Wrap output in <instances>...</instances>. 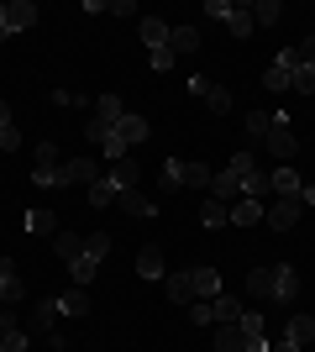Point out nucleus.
<instances>
[{
    "instance_id": "obj_21",
    "label": "nucleus",
    "mask_w": 315,
    "mask_h": 352,
    "mask_svg": "<svg viewBox=\"0 0 315 352\" xmlns=\"http://www.w3.org/2000/svg\"><path fill=\"white\" fill-rule=\"evenodd\" d=\"M300 184H305V179L294 174L289 163H279V168L268 174V190H273V195H300Z\"/></svg>"
},
{
    "instance_id": "obj_13",
    "label": "nucleus",
    "mask_w": 315,
    "mask_h": 352,
    "mask_svg": "<svg viewBox=\"0 0 315 352\" xmlns=\"http://www.w3.org/2000/svg\"><path fill=\"white\" fill-rule=\"evenodd\" d=\"M116 206L126 210V216H137V221L158 216V206H152V200H148V195H142V190H121V195H116Z\"/></svg>"
},
{
    "instance_id": "obj_8",
    "label": "nucleus",
    "mask_w": 315,
    "mask_h": 352,
    "mask_svg": "<svg viewBox=\"0 0 315 352\" xmlns=\"http://www.w3.org/2000/svg\"><path fill=\"white\" fill-rule=\"evenodd\" d=\"M210 200H221V206H237V200H242V179L237 174H231V168H221V174H210Z\"/></svg>"
},
{
    "instance_id": "obj_23",
    "label": "nucleus",
    "mask_w": 315,
    "mask_h": 352,
    "mask_svg": "<svg viewBox=\"0 0 315 352\" xmlns=\"http://www.w3.org/2000/svg\"><path fill=\"white\" fill-rule=\"evenodd\" d=\"M53 252H58L63 263H74V258H84V236L79 232H58L53 236Z\"/></svg>"
},
{
    "instance_id": "obj_37",
    "label": "nucleus",
    "mask_w": 315,
    "mask_h": 352,
    "mask_svg": "<svg viewBox=\"0 0 315 352\" xmlns=\"http://www.w3.org/2000/svg\"><path fill=\"white\" fill-rule=\"evenodd\" d=\"M84 137H90V142L105 153V147H110V137H116V126H105V121H95V116H90V121H84Z\"/></svg>"
},
{
    "instance_id": "obj_24",
    "label": "nucleus",
    "mask_w": 315,
    "mask_h": 352,
    "mask_svg": "<svg viewBox=\"0 0 315 352\" xmlns=\"http://www.w3.org/2000/svg\"><path fill=\"white\" fill-rule=\"evenodd\" d=\"M168 47H174V58L195 53V47H200V27H174V32H168Z\"/></svg>"
},
{
    "instance_id": "obj_26",
    "label": "nucleus",
    "mask_w": 315,
    "mask_h": 352,
    "mask_svg": "<svg viewBox=\"0 0 315 352\" xmlns=\"http://www.w3.org/2000/svg\"><path fill=\"white\" fill-rule=\"evenodd\" d=\"M200 226H205V232H221V226H231V216H226L221 200H210V195H205V206H200Z\"/></svg>"
},
{
    "instance_id": "obj_9",
    "label": "nucleus",
    "mask_w": 315,
    "mask_h": 352,
    "mask_svg": "<svg viewBox=\"0 0 315 352\" xmlns=\"http://www.w3.org/2000/svg\"><path fill=\"white\" fill-rule=\"evenodd\" d=\"M163 289L174 305H195V274L184 268V274H163Z\"/></svg>"
},
{
    "instance_id": "obj_38",
    "label": "nucleus",
    "mask_w": 315,
    "mask_h": 352,
    "mask_svg": "<svg viewBox=\"0 0 315 352\" xmlns=\"http://www.w3.org/2000/svg\"><path fill=\"white\" fill-rule=\"evenodd\" d=\"M226 168H231L237 179H253V174H257V158H253V153H231V163H226Z\"/></svg>"
},
{
    "instance_id": "obj_36",
    "label": "nucleus",
    "mask_w": 315,
    "mask_h": 352,
    "mask_svg": "<svg viewBox=\"0 0 315 352\" xmlns=\"http://www.w3.org/2000/svg\"><path fill=\"white\" fill-rule=\"evenodd\" d=\"M116 195H121L116 184H110V179H100V184H90V206L105 210V206H116Z\"/></svg>"
},
{
    "instance_id": "obj_5",
    "label": "nucleus",
    "mask_w": 315,
    "mask_h": 352,
    "mask_svg": "<svg viewBox=\"0 0 315 352\" xmlns=\"http://www.w3.org/2000/svg\"><path fill=\"white\" fill-rule=\"evenodd\" d=\"M294 47H284V53H273V63H268V74H263V85L273 89V95H279V89H289L294 85Z\"/></svg>"
},
{
    "instance_id": "obj_33",
    "label": "nucleus",
    "mask_w": 315,
    "mask_h": 352,
    "mask_svg": "<svg viewBox=\"0 0 315 352\" xmlns=\"http://www.w3.org/2000/svg\"><path fill=\"white\" fill-rule=\"evenodd\" d=\"M253 21H257V27H279V21H284V6H279V0H257Z\"/></svg>"
},
{
    "instance_id": "obj_51",
    "label": "nucleus",
    "mask_w": 315,
    "mask_h": 352,
    "mask_svg": "<svg viewBox=\"0 0 315 352\" xmlns=\"http://www.w3.org/2000/svg\"><path fill=\"white\" fill-rule=\"evenodd\" d=\"M0 43H5V0H0Z\"/></svg>"
},
{
    "instance_id": "obj_30",
    "label": "nucleus",
    "mask_w": 315,
    "mask_h": 352,
    "mask_svg": "<svg viewBox=\"0 0 315 352\" xmlns=\"http://www.w3.org/2000/svg\"><path fill=\"white\" fill-rule=\"evenodd\" d=\"M58 310H63V316H90V289H79V284H74V289H69V294H63V300H58Z\"/></svg>"
},
{
    "instance_id": "obj_22",
    "label": "nucleus",
    "mask_w": 315,
    "mask_h": 352,
    "mask_svg": "<svg viewBox=\"0 0 315 352\" xmlns=\"http://www.w3.org/2000/svg\"><path fill=\"white\" fill-rule=\"evenodd\" d=\"M21 226H27V236H58V216L53 210H27Z\"/></svg>"
},
{
    "instance_id": "obj_12",
    "label": "nucleus",
    "mask_w": 315,
    "mask_h": 352,
    "mask_svg": "<svg viewBox=\"0 0 315 352\" xmlns=\"http://www.w3.org/2000/svg\"><path fill=\"white\" fill-rule=\"evenodd\" d=\"M63 184H100L95 158H69V163H63Z\"/></svg>"
},
{
    "instance_id": "obj_28",
    "label": "nucleus",
    "mask_w": 315,
    "mask_h": 352,
    "mask_svg": "<svg viewBox=\"0 0 315 352\" xmlns=\"http://www.w3.org/2000/svg\"><path fill=\"white\" fill-rule=\"evenodd\" d=\"M137 274H142V279H163L168 268H163V252L158 248H142L137 252Z\"/></svg>"
},
{
    "instance_id": "obj_4",
    "label": "nucleus",
    "mask_w": 315,
    "mask_h": 352,
    "mask_svg": "<svg viewBox=\"0 0 315 352\" xmlns=\"http://www.w3.org/2000/svg\"><path fill=\"white\" fill-rule=\"evenodd\" d=\"M300 195H279V200H273V206H263V221H268L273 232H289V226H294V221H300Z\"/></svg>"
},
{
    "instance_id": "obj_46",
    "label": "nucleus",
    "mask_w": 315,
    "mask_h": 352,
    "mask_svg": "<svg viewBox=\"0 0 315 352\" xmlns=\"http://www.w3.org/2000/svg\"><path fill=\"white\" fill-rule=\"evenodd\" d=\"M174 63H179V58H174V47H158V53H152V69H158V74H168Z\"/></svg>"
},
{
    "instance_id": "obj_48",
    "label": "nucleus",
    "mask_w": 315,
    "mask_h": 352,
    "mask_svg": "<svg viewBox=\"0 0 315 352\" xmlns=\"http://www.w3.org/2000/svg\"><path fill=\"white\" fill-rule=\"evenodd\" d=\"M11 331H16V310L0 305V337H11Z\"/></svg>"
},
{
    "instance_id": "obj_32",
    "label": "nucleus",
    "mask_w": 315,
    "mask_h": 352,
    "mask_svg": "<svg viewBox=\"0 0 315 352\" xmlns=\"http://www.w3.org/2000/svg\"><path fill=\"white\" fill-rule=\"evenodd\" d=\"M215 352H242V326L237 321H221V326H215Z\"/></svg>"
},
{
    "instance_id": "obj_17",
    "label": "nucleus",
    "mask_w": 315,
    "mask_h": 352,
    "mask_svg": "<svg viewBox=\"0 0 315 352\" xmlns=\"http://www.w3.org/2000/svg\"><path fill=\"white\" fill-rule=\"evenodd\" d=\"M226 216H231V226H257V221H263V200H247V195H242L237 206H226Z\"/></svg>"
},
{
    "instance_id": "obj_16",
    "label": "nucleus",
    "mask_w": 315,
    "mask_h": 352,
    "mask_svg": "<svg viewBox=\"0 0 315 352\" xmlns=\"http://www.w3.org/2000/svg\"><path fill=\"white\" fill-rule=\"evenodd\" d=\"M179 190H210V168H205V163L179 158Z\"/></svg>"
},
{
    "instance_id": "obj_47",
    "label": "nucleus",
    "mask_w": 315,
    "mask_h": 352,
    "mask_svg": "<svg viewBox=\"0 0 315 352\" xmlns=\"http://www.w3.org/2000/svg\"><path fill=\"white\" fill-rule=\"evenodd\" d=\"M294 58H300V63H310V69H315V32H310V37H305L300 47H294Z\"/></svg>"
},
{
    "instance_id": "obj_40",
    "label": "nucleus",
    "mask_w": 315,
    "mask_h": 352,
    "mask_svg": "<svg viewBox=\"0 0 315 352\" xmlns=\"http://www.w3.org/2000/svg\"><path fill=\"white\" fill-rule=\"evenodd\" d=\"M268 111H253V116H247V137H253V142H263V137H268Z\"/></svg>"
},
{
    "instance_id": "obj_42",
    "label": "nucleus",
    "mask_w": 315,
    "mask_h": 352,
    "mask_svg": "<svg viewBox=\"0 0 315 352\" xmlns=\"http://www.w3.org/2000/svg\"><path fill=\"white\" fill-rule=\"evenodd\" d=\"M189 321L195 326H215V305H210V300H195V305H189Z\"/></svg>"
},
{
    "instance_id": "obj_43",
    "label": "nucleus",
    "mask_w": 315,
    "mask_h": 352,
    "mask_svg": "<svg viewBox=\"0 0 315 352\" xmlns=\"http://www.w3.org/2000/svg\"><path fill=\"white\" fill-rule=\"evenodd\" d=\"M158 190H163V195H168V190H179V158H168V163H163V184H158Z\"/></svg>"
},
{
    "instance_id": "obj_49",
    "label": "nucleus",
    "mask_w": 315,
    "mask_h": 352,
    "mask_svg": "<svg viewBox=\"0 0 315 352\" xmlns=\"http://www.w3.org/2000/svg\"><path fill=\"white\" fill-rule=\"evenodd\" d=\"M268 352H305V347H294V342H284V337H279V342H273Z\"/></svg>"
},
{
    "instance_id": "obj_25",
    "label": "nucleus",
    "mask_w": 315,
    "mask_h": 352,
    "mask_svg": "<svg viewBox=\"0 0 315 352\" xmlns=\"http://www.w3.org/2000/svg\"><path fill=\"white\" fill-rule=\"evenodd\" d=\"M121 116H126V100H121V95H100V100H95V121H105V126H116Z\"/></svg>"
},
{
    "instance_id": "obj_11",
    "label": "nucleus",
    "mask_w": 315,
    "mask_h": 352,
    "mask_svg": "<svg viewBox=\"0 0 315 352\" xmlns=\"http://www.w3.org/2000/svg\"><path fill=\"white\" fill-rule=\"evenodd\" d=\"M294 294H300V274H294V268L289 263H273V300H294Z\"/></svg>"
},
{
    "instance_id": "obj_2",
    "label": "nucleus",
    "mask_w": 315,
    "mask_h": 352,
    "mask_svg": "<svg viewBox=\"0 0 315 352\" xmlns=\"http://www.w3.org/2000/svg\"><path fill=\"white\" fill-rule=\"evenodd\" d=\"M32 184H43V190H63V158H58V147L53 142H37L32 147Z\"/></svg>"
},
{
    "instance_id": "obj_19",
    "label": "nucleus",
    "mask_w": 315,
    "mask_h": 352,
    "mask_svg": "<svg viewBox=\"0 0 315 352\" xmlns=\"http://www.w3.org/2000/svg\"><path fill=\"white\" fill-rule=\"evenodd\" d=\"M284 342H294V347H310V342H315V316H289Z\"/></svg>"
},
{
    "instance_id": "obj_45",
    "label": "nucleus",
    "mask_w": 315,
    "mask_h": 352,
    "mask_svg": "<svg viewBox=\"0 0 315 352\" xmlns=\"http://www.w3.org/2000/svg\"><path fill=\"white\" fill-rule=\"evenodd\" d=\"M21 147V132H16V121L11 126H0V153H16Z\"/></svg>"
},
{
    "instance_id": "obj_41",
    "label": "nucleus",
    "mask_w": 315,
    "mask_h": 352,
    "mask_svg": "<svg viewBox=\"0 0 315 352\" xmlns=\"http://www.w3.org/2000/svg\"><path fill=\"white\" fill-rule=\"evenodd\" d=\"M84 252H90V258H105V252H110V232H90L84 236Z\"/></svg>"
},
{
    "instance_id": "obj_39",
    "label": "nucleus",
    "mask_w": 315,
    "mask_h": 352,
    "mask_svg": "<svg viewBox=\"0 0 315 352\" xmlns=\"http://www.w3.org/2000/svg\"><path fill=\"white\" fill-rule=\"evenodd\" d=\"M289 89H300V95H315V69L310 63H294V85Z\"/></svg>"
},
{
    "instance_id": "obj_6",
    "label": "nucleus",
    "mask_w": 315,
    "mask_h": 352,
    "mask_svg": "<svg viewBox=\"0 0 315 352\" xmlns=\"http://www.w3.org/2000/svg\"><path fill=\"white\" fill-rule=\"evenodd\" d=\"M242 352H268V337H263V310H242Z\"/></svg>"
},
{
    "instance_id": "obj_31",
    "label": "nucleus",
    "mask_w": 315,
    "mask_h": 352,
    "mask_svg": "<svg viewBox=\"0 0 315 352\" xmlns=\"http://www.w3.org/2000/svg\"><path fill=\"white\" fill-rule=\"evenodd\" d=\"M247 294L253 300H273V268H253L247 274Z\"/></svg>"
},
{
    "instance_id": "obj_15",
    "label": "nucleus",
    "mask_w": 315,
    "mask_h": 352,
    "mask_svg": "<svg viewBox=\"0 0 315 352\" xmlns=\"http://www.w3.org/2000/svg\"><path fill=\"white\" fill-rule=\"evenodd\" d=\"M137 32H142L148 53H158V47H168V32H174V27H168V21H158V16H142V27H137Z\"/></svg>"
},
{
    "instance_id": "obj_3",
    "label": "nucleus",
    "mask_w": 315,
    "mask_h": 352,
    "mask_svg": "<svg viewBox=\"0 0 315 352\" xmlns=\"http://www.w3.org/2000/svg\"><path fill=\"white\" fill-rule=\"evenodd\" d=\"M263 147H268L279 163H294V153H300V142H294V121H289V116H273V121H268V137H263Z\"/></svg>"
},
{
    "instance_id": "obj_29",
    "label": "nucleus",
    "mask_w": 315,
    "mask_h": 352,
    "mask_svg": "<svg viewBox=\"0 0 315 352\" xmlns=\"http://www.w3.org/2000/svg\"><path fill=\"white\" fill-rule=\"evenodd\" d=\"M69 274H74V284H79V289H90V284H95V274H100V258H90V252H84V258H74V263H69Z\"/></svg>"
},
{
    "instance_id": "obj_14",
    "label": "nucleus",
    "mask_w": 315,
    "mask_h": 352,
    "mask_svg": "<svg viewBox=\"0 0 315 352\" xmlns=\"http://www.w3.org/2000/svg\"><path fill=\"white\" fill-rule=\"evenodd\" d=\"M100 179H110L116 190H137V158H132V153H126V158H116Z\"/></svg>"
},
{
    "instance_id": "obj_20",
    "label": "nucleus",
    "mask_w": 315,
    "mask_h": 352,
    "mask_svg": "<svg viewBox=\"0 0 315 352\" xmlns=\"http://www.w3.org/2000/svg\"><path fill=\"white\" fill-rule=\"evenodd\" d=\"M226 32L247 43V37H253V32H257V21H253V6H231V16H226Z\"/></svg>"
},
{
    "instance_id": "obj_7",
    "label": "nucleus",
    "mask_w": 315,
    "mask_h": 352,
    "mask_svg": "<svg viewBox=\"0 0 315 352\" xmlns=\"http://www.w3.org/2000/svg\"><path fill=\"white\" fill-rule=\"evenodd\" d=\"M21 300H27V284H21L11 258H0V305H21Z\"/></svg>"
},
{
    "instance_id": "obj_10",
    "label": "nucleus",
    "mask_w": 315,
    "mask_h": 352,
    "mask_svg": "<svg viewBox=\"0 0 315 352\" xmlns=\"http://www.w3.org/2000/svg\"><path fill=\"white\" fill-rule=\"evenodd\" d=\"M32 21H37V6H32V0H11V6H5V37H11V32H27Z\"/></svg>"
},
{
    "instance_id": "obj_34",
    "label": "nucleus",
    "mask_w": 315,
    "mask_h": 352,
    "mask_svg": "<svg viewBox=\"0 0 315 352\" xmlns=\"http://www.w3.org/2000/svg\"><path fill=\"white\" fill-rule=\"evenodd\" d=\"M210 305H215V326L221 321H242V300H231V294H215Z\"/></svg>"
},
{
    "instance_id": "obj_44",
    "label": "nucleus",
    "mask_w": 315,
    "mask_h": 352,
    "mask_svg": "<svg viewBox=\"0 0 315 352\" xmlns=\"http://www.w3.org/2000/svg\"><path fill=\"white\" fill-rule=\"evenodd\" d=\"M200 16H210V21H226L231 16V0H205V11Z\"/></svg>"
},
{
    "instance_id": "obj_35",
    "label": "nucleus",
    "mask_w": 315,
    "mask_h": 352,
    "mask_svg": "<svg viewBox=\"0 0 315 352\" xmlns=\"http://www.w3.org/2000/svg\"><path fill=\"white\" fill-rule=\"evenodd\" d=\"M205 105H210V116H226V111H231V89H226V85H210L205 89Z\"/></svg>"
},
{
    "instance_id": "obj_27",
    "label": "nucleus",
    "mask_w": 315,
    "mask_h": 352,
    "mask_svg": "<svg viewBox=\"0 0 315 352\" xmlns=\"http://www.w3.org/2000/svg\"><path fill=\"white\" fill-rule=\"evenodd\" d=\"M195 274V300H215L221 294V274L215 268H189Z\"/></svg>"
},
{
    "instance_id": "obj_18",
    "label": "nucleus",
    "mask_w": 315,
    "mask_h": 352,
    "mask_svg": "<svg viewBox=\"0 0 315 352\" xmlns=\"http://www.w3.org/2000/svg\"><path fill=\"white\" fill-rule=\"evenodd\" d=\"M63 310H58V300H37L32 305V337H43V331H53V321H58Z\"/></svg>"
},
{
    "instance_id": "obj_50",
    "label": "nucleus",
    "mask_w": 315,
    "mask_h": 352,
    "mask_svg": "<svg viewBox=\"0 0 315 352\" xmlns=\"http://www.w3.org/2000/svg\"><path fill=\"white\" fill-rule=\"evenodd\" d=\"M0 126H11V105L0 100Z\"/></svg>"
},
{
    "instance_id": "obj_1",
    "label": "nucleus",
    "mask_w": 315,
    "mask_h": 352,
    "mask_svg": "<svg viewBox=\"0 0 315 352\" xmlns=\"http://www.w3.org/2000/svg\"><path fill=\"white\" fill-rule=\"evenodd\" d=\"M148 116H132V111H126V116L116 121V137H110V147H105V158L116 163V158H126V153H132L137 142H148Z\"/></svg>"
}]
</instances>
